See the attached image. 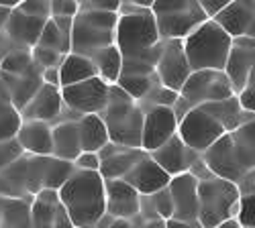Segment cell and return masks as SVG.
Returning a JSON list of instances; mask_svg holds the SVG:
<instances>
[{"instance_id":"cell-17","label":"cell","mask_w":255,"mask_h":228,"mask_svg":"<svg viewBox=\"0 0 255 228\" xmlns=\"http://www.w3.org/2000/svg\"><path fill=\"white\" fill-rule=\"evenodd\" d=\"M29 228H74L57 192L41 190L29 206Z\"/></svg>"},{"instance_id":"cell-21","label":"cell","mask_w":255,"mask_h":228,"mask_svg":"<svg viewBox=\"0 0 255 228\" xmlns=\"http://www.w3.org/2000/svg\"><path fill=\"white\" fill-rule=\"evenodd\" d=\"M61 112H63V102H61L59 88L43 84L18 114L23 120H39V122H47L53 127V124L59 122Z\"/></svg>"},{"instance_id":"cell-5","label":"cell","mask_w":255,"mask_h":228,"mask_svg":"<svg viewBox=\"0 0 255 228\" xmlns=\"http://www.w3.org/2000/svg\"><path fill=\"white\" fill-rule=\"evenodd\" d=\"M231 37L212 20L202 23L182 41V49L190 72H223L231 49Z\"/></svg>"},{"instance_id":"cell-9","label":"cell","mask_w":255,"mask_h":228,"mask_svg":"<svg viewBox=\"0 0 255 228\" xmlns=\"http://www.w3.org/2000/svg\"><path fill=\"white\" fill-rule=\"evenodd\" d=\"M231 96H235V92L223 72H192L178 92V100L174 102L172 110L180 122L188 110L210 104V102L227 100Z\"/></svg>"},{"instance_id":"cell-2","label":"cell","mask_w":255,"mask_h":228,"mask_svg":"<svg viewBox=\"0 0 255 228\" xmlns=\"http://www.w3.org/2000/svg\"><path fill=\"white\" fill-rule=\"evenodd\" d=\"M200 161L210 175L231 183L255 171V120L223 135L200 153Z\"/></svg>"},{"instance_id":"cell-1","label":"cell","mask_w":255,"mask_h":228,"mask_svg":"<svg viewBox=\"0 0 255 228\" xmlns=\"http://www.w3.org/2000/svg\"><path fill=\"white\" fill-rule=\"evenodd\" d=\"M149 6L151 2H145V0L121 2L115 31V47L123 57L121 76L155 77L153 68L161 39L157 35Z\"/></svg>"},{"instance_id":"cell-24","label":"cell","mask_w":255,"mask_h":228,"mask_svg":"<svg viewBox=\"0 0 255 228\" xmlns=\"http://www.w3.org/2000/svg\"><path fill=\"white\" fill-rule=\"evenodd\" d=\"M143 155H145V151H141V149H127V147H119V145L109 143L106 147H102L98 151V159H100L98 173L102 179H123L125 173L129 171Z\"/></svg>"},{"instance_id":"cell-4","label":"cell","mask_w":255,"mask_h":228,"mask_svg":"<svg viewBox=\"0 0 255 228\" xmlns=\"http://www.w3.org/2000/svg\"><path fill=\"white\" fill-rule=\"evenodd\" d=\"M143 114L145 112L137 102L115 84L109 92V104L98 116L102 118L113 145L127 149H141Z\"/></svg>"},{"instance_id":"cell-33","label":"cell","mask_w":255,"mask_h":228,"mask_svg":"<svg viewBox=\"0 0 255 228\" xmlns=\"http://www.w3.org/2000/svg\"><path fill=\"white\" fill-rule=\"evenodd\" d=\"M74 163L59 161L53 157H45V169H43V190L57 192L63 183L68 181V177L74 173Z\"/></svg>"},{"instance_id":"cell-27","label":"cell","mask_w":255,"mask_h":228,"mask_svg":"<svg viewBox=\"0 0 255 228\" xmlns=\"http://www.w3.org/2000/svg\"><path fill=\"white\" fill-rule=\"evenodd\" d=\"M82 153L78 120H61L51 127V157L59 161L74 163V159Z\"/></svg>"},{"instance_id":"cell-30","label":"cell","mask_w":255,"mask_h":228,"mask_svg":"<svg viewBox=\"0 0 255 228\" xmlns=\"http://www.w3.org/2000/svg\"><path fill=\"white\" fill-rule=\"evenodd\" d=\"M57 72H59V90L74 86V84H80V81L98 77L92 61L88 57L76 55V53H68L66 57H63Z\"/></svg>"},{"instance_id":"cell-45","label":"cell","mask_w":255,"mask_h":228,"mask_svg":"<svg viewBox=\"0 0 255 228\" xmlns=\"http://www.w3.org/2000/svg\"><path fill=\"white\" fill-rule=\"evenodd\" d=\"M82 8L100 10V12H119L121 2L119 0H90V2H80Z\"/></svg>"},{"instance_id":"cell-37","label":"cell","mask_w":255,"mask_h":228,"mask_svg":"<svg viewBox=\"0 0 255 228\" xmlns=\"http://www.w3.org/2000/svg\"><path fill=\"white\" fill-rule=\"evenodd\" d=\"M253 206H255V196H239L237 210H235V220L239 228H255V216H253Z\"/></svg>"},{"instance_id":"cell-51","label":"cell","mask_w":255,"mask_h":228,"mask_svg":"<svg viewBox=\"0 0 255 228\" xmlns=\"http://www.w3.org/2000/svg\"><path fill=\"white\" fill-rule=\"evenodd\" d=\"M165 228H200L198 222H180V220H165Z\"/></svg>"},{"instance_id":"cell-36","label":"cell","mask_w":255,"mask_h":228,"mask_svg":"<svg viewBox=\"0 0 255 228\" xmlns=\"http://www.w3.org/2000/svg\"><path fill=\"white\" fill-rule=\"evenodd\" d=\"M143 202H145V206H147V208H149L159 220L165 222V220L172 218L174 206H172V198H169L167 188L161 190V192H157V194H153V196H149V198H143Z\"/></svg>"},{"instance_id":"cell-12","label":"cell","mask_w":255,"mask_h":228,"mask_svg":"<svg viewBox=\"0 0 255 228\" xmlns=\"http://www.w3.org/2000/svg\"><path fill=\"white\" fill-rule=\"evenodd\" d=\"M109 92H111V86L104 84L100 77H92L59 90L63 108L76 116L102 114V110L109 104Z\"/></svg>"},{"instance_id":"cell-23","label":"cell","mask_w":255,"mask_h":228,"mask_svg":"<svg viewBox=\"0 0 255 228\" xmlns=\"http://www.w3.org/2000/svg\"><path fill=\"white\" fill-rule=\"evenodd\" d=\"M47 20H41V18H33V16H27L23 12H18L16 6L10 10L6 23L2 27V33L6 35V39L16 47V49H25V51H31L37 41H39V35L43 31V25Z\"/></svg>"},{"instance_id":"cell-6","label":"cell","mask_w":255,"mask_h":228,"mask_svg":"<svg viewBox=\"0 0 255 228\" xmlns=\"http://www.w3.org/2000/svg\"><path fill=\"white\" fill-rule=\"evenodd\" d=\"M198 224L200 228H217L233 220L239 202V192L235 183L219 179L215 175L198 177Z\"/></svg>"},{"instance_id":"cell-54","label":"cell","mask_w":255,"mask_h":228,"mask_svg":"<svg viewBox=\"0 0 255 228\" xmlns=\"http://www.w3.org/2000/svg\"><path fill=\"white\" fill-rule=\"evenodd\" d=\"M0 106H4V102H0Z\"/></svg>"},{"instance_id":"cell-28","label":"cell","mask_w":255,"mask_h":228,"mask_svg":"<svg viewBox=\"0 0 255 228\" xmlns=\"http://www.w3.org/2000/svg\"><path fill=\"white\" fill-rule=\"evenodd\" d=\"M72 20L74 18H68V16L49 18L43 25L37 45L66 57L72 51Z\"/></svg>"},{"instance_id":"cell-41","label":"cell","mask_w":255,"mask_h":228,"mask_svg":"<svg viewBox=\"0 0 255 228\" xmlns=\"http://www.w3.org/2000/svg\"><path fill=\"white\" fill-rule=\"evenodd\" d=\"M131 222H133V228H165L163 226V220H159L149 208H147L143 198H141V212Z\"/></svg>"},{"instance_id":"cell-15","label":"cell","mask_w":255,"mask_h":228,"mask_svg":"<svg viewBox=\"0 0 255 228\" xmlns=\"http://www.w3.org/2000/svg\"><path fill=\"white\" fill-rule=\"evenodd\" d=\"M178 131V118L169 106H153L143 114L141 129V151L151 153Z\"/></svg>"},{"instance_id":"cell-39","label":"cell","mask_w":255,"mask_h":228,"mask_svg":"<svg viewBox=\"0 0 255 228\" xmlns=\"http://www.w3.org/2000/svg\"><path fill=\"white\" fill-rule=\"evenodd\" d=\"M16 10L27 14V16H33V18H41V20L51 18L49 0H25V2L16 4Z\"/></svg>"},{"instance_id":"cell-38","label":"cell","mask_w":255,"mask_h":228,"mask_svg":"<svg viewBox=\"0 0 255 228\" xmlns=\"http://www.w3.org/2000/svg\"><path fill=\"white\" fill-rule=\"evenodd\" d=\"M31 59H33V64H35L39 70H51V68H59L63 55H59V53H55V51H51V49H45V47L35 45V47L31 49Z\"/></svg>"},{"instance_id":"cell-26","label":"cell","mask_w":255,"mask_h":228,"mask_svg":"<svg viewBox=\"0 0 255 228\" xmlns=\"http://www.w3.org/2000/svg\"><path fill=\"white\" fill-rule=\"evenodd\" d=\"M14 139L27 155L51 157V124L39 120H23Z\"/></svg>"},{"instance_id":"cell-7","label":"cell","mask_w":255,"mask_h":228,"mask_svg":"<svg viewBox=\"0 0 255 228\" xmlns=\"http://www.w3.org/2000/svg\"><path fill=\"white\" fill-rule=\"evenodd\" d=\"M119 12H100L82 8L72 20V51L76 55L90 57L96 51L115 45Z\"/></svg>"},{"instance_id":"cell-48","label":"cell","mask_w":255,"mask_h":228,"mask_svg":"<svg viewBox=\"0 0 255 228\" xmlns=\"http://www.w3.org/2000/svg\"><path fill=\"white\" fill-rule=\"evenodd\" d=\"M16 4H18L16 0H0V31H2L6 18H8V14H10V10H12Z\"/></svg>"},{"instance_id":"cell-29","label":"cell","mask_w":255,"mask_h":228,"mask_svg":"<svg viewBox=\"0 0 255 228\" xmlns=\"http://www.w3.org/2000/svg\"><path fill=\"white\" fill-rule=\"evenodd\" d=\"M78 135H80V147L82 153H98L102 147H106L109 141V133L98 114H86L80 116L78 120Z\"/></svg>"},{"instance_id":"cell-53","label":"cell","mask_w":255,"mask_h":228,"mask_svg":"<svg viewBox=\"0 0 255 228\" xmlns=\"http://www.w3.org/2000/svg\"><path fill=\"white\" fill-rule=\"evenodd\" d=\"M217 228H239V224H237L235 220H229V222H225V224H221V226H217Z\"/></svg>"},{"instance_id":"cell-13","label":"cell","mask_w":255,"mask_h":228,"mask_svg":"<svg viewBox=\"0 0 255 228\" xmlns=\"http://www.w3.org/2000/svg\"><path fill=\"white\" fill-rule=\"evenodd\" d=\"M153 72H155L157 84L161 88L174 92V94H178L182 90L184 81L192 74L188 68L184 49H182V41H161Z\"/></svg>"},{"instance_id":"cell-20","label":"cell","mask_w":255,"mask_h":228,"mask_svg":"<svg viewBox=\"0 0 255 228\" xmlns=\"http://www.w3.org/2000/svg\"><path fill=\"white\" fill-rule=\"evenodd\" d=\"M169 177L159 165L149 157V155H143L133 167L125 173L123 181L127 185H131V188L141 196V198H149L161 190L167 188L169 183Z\"/></svg>"},{"instance_id":"cell-34","label":"cell","mask_w":255,"mask_h":228,"mask_svg":"<svg viewBox=\"0 0 255 228\" xmlns=\"http://www.w3.org/2000/svg\"><path fill=\"white\" fill-rule=\"evenodd\" d=\"M33 64L31 59V51H25V49H12L8 51V55L2 59L0 64V74H10V76H20L25 74Z\"/></svg>"},{"instance_id":"cell-19","label":"cell","mask_w":255,"mask_h":228,"mask_svg":"<svg viewBox=\"0 0 255 228\" xmlns=\"http://www.w3.org/2000/svg\"><path fill=\"white\" fill-rule=\"evenodd\" d=\"M104 210L113 220H133L141 212V196L123 179H104Z\"/></svg>"},{"instance_id":"cell-50","label":"cell","mask_w":255,"mask_h":228,"mask_svg":"<svg viewBox=\"0 0 255 228\" xmlns=\"http://www.w3.org/2000/svg\"><path fill=\"white\" fill-rule=\"evenodd\" d=\"M12 49H14V45L6 39V35L0 31V64H2V59H4V57L8 55V51H12Z\"/></svg>"},{"instance_id":"cell-31","label":"cell","mask_w":255,"mask_h":228,"mask_svg":"<svg viewBox=\"0 0 255 228\" xmlns=\"http://www.w3.org/2000/svg\"><path fill=\"white\" fill-rule=\"evenodd\" d=\"M88 59L92 61V66L96 70V76L104 81V84H109V86L117 84L119 76H121V70H123V57H121V53H119V49L115 45L96 51Z\"/></svg>"},{"instance_id":"cell-46","label":"cell","mask_w":255,"mask_h":228,"mask_svg":"<svg viewBox=\"0 0 255 228\" xmlns=\"http://www.w3.org/2000/svg\"><path fill=\"white\" fill-rule=\"evenodd\" d=\"M200 10L204 12V16L208 18V20H212L215 18L227 4H229V0H200Z\"/></svg>"},{"instance_id":"cell-32","label":"cell","mask_w":255,"mask_h":228,"mask_svg":"<svg viewBox=\"0 0 255 228\" xmlns=\"http://www.w3.org/2000/svg\"><path fill=\"white\" fill-rule=\"evenodd\" d=\"M33 200V198H31ZM29 198H0V228H29Z\"/></svg>"},{"instance_id":"cell-8","label":"cell","mask_w":255,"mask_h":228,"mask_svg":"<svg viewBox=\"0 0 255 228\" xmlns=\"http://www.w3.org/2000/svg\"><path fill=\"white\" fill-rule=\"evenodd\" d=\"M149 12L161 41H184L208 20L194 0H155Z\"/></svg>"},{"instance_id":"cell-22","label":"cell","mask_w":255,"mask_h":228,"mask_svg":"<svg viewBox=\"0 0 255 228\" xmlns=\"http://www.w3.org/2000/svg\"><path fill=\"white\" fill-rule=\"evenodd\" d=\"M147 155H149L169 177L190 171V167H192V165L196 163V159L200 157V155L192 153L190 149H186L178 135H174L169 141H165L161 147H157L155 151L147 153Z\"/></svg>"},{"instance_id":"cell-11","label":"cell","mask_w":255,"mask_h":228,"mask_svg":"<svg viewBox=\"0 0 255 228\" xmlns=\"http://www.w3.org/2000/svg\"><path fill=\"white\" fill-rule=\"evenodd\" d=\"M176 135L180 137L186 149L200 155L212 143H217L223 135H227V131L215 116L208 114L202 106H196L180 118Z\"/></svg>"},{"instance_id":"cell-35","label":"cell","mask_w":255,"mask_h":228,"mask_svg":"<svg viewBox=\"0 0 255 228\" xmlns=\"http://www.w3.org/2000/svg\"><path fill=\"white\" fill-rule=\"evenodd\" d=\"M20 124H23V118L10 104L0 106V143L14 139Z\"/></svg>"},{"instance_id":"cell-3","label":"cell","mask_w":255,"mask_h":228,"mask_svg":"<svg viewBox=\"0 0 255 228\" xmlns=\"http://www.w3.org/2000/svg\"><path fill=\"white\" fill-rule=\"evenodd\" d=\"M74 228H96L104 218V179L98 171H74L57 190Z\"/></svg>"},{"instance_id":"cell-52","label":"cell","mask_w":255,"mask_h":228,"mask_svg":"<svg viewBox=\"0 0 255 228\" xmlns=\"http://www.w3.org/2000/svg\"><path fill=\"white\" fill-rule=\"evenodd\" d=\"M106 228H133V222L131 220H113Z\"/></svg>"},{"instance_id":"cell-44","label":"cell","mask_w":255,"mask_h":228,"mask_svg":"<svg viewBox=\"0 0 255 228\" xmlns=\"http://www.w3.org/2000/svg\"><path fill=\"white\" fill-rule=\"evenodd\" d=\"M98 167H100L98 153H80L74 159V169L78 171H98Z\"/></svg>"},{"instance_id":"cell-25","label":"cell","mask_w":255,"mask_h":228,"mask_svg":"<svg viewBox=\"0 0 255 228\" xmlns=\"http://www.w3.org/2000/svg\"><path fill=\"white\" fill-rule=\"evenodd\" d=\"M41 72L35 64H31V68L20 74V76H10V74H0V81L8 88V94H10V106L20 112L27 104L29 100L39 92V88L43 86L41 81Z\"/></svg>"},{"instance_id":"cell-14","label":"cell","mask_w":255,"mask_h":228,"mask_svg":"<svg viewBox=\"0 0 255 228\" xmlns=\"http://www.w3.org/2000/svg\"><path fill=\"white\" fill-rule=\"evenodd\" d=\"M223 74L227 76L229 84L235 96L245 88L247 79L255 76V39H233L231 49L225 61Z\"/></svg>"},{"instance_id":"cell-43","label":"cell","mask_w":255,"mask_h":228,"mask_svg":"<svg viewBox=\"0 0 255 228\" xmlns=\"http://www.w3.org/2000/svg\"><path fill=\"white\" fill-rule=\"evenodd\" d=\"M239 106L245 110V112H255V76H251L247 79L245 88L235 96Z\"/></svg>"},{"instance_id":"cell-10","label":"cell","mask_w":255,"mask_h":228,"mask_svg":"<svg viewBox=\"0 0 255 228\" xmlns=\"http://www.w3.org/2000/svg\"><path fill=\"white\" fill-rule=\"evenodd\" d=\"M45 157L23 155L0 171V198H33L43 190Z\"/></svg>"},{"instance_id":"cell-47","label":"cell","mask_w":255,"mask_h":228,"mask_svg":"<svg viewBox=\"0 0 255 228\" xmlns=\"http://www.w3.org/2000/svg\"><path fill=\"white\" fill-rule=\"evenodd\" d=\"M235 188H237L239 196H255V171H251L245 177H241L235 183Z\"/></svg>"},{"instance_id":"cell-16","label":"cell","mask_w":255,"mask_h":228,"mask_svg":"<svg viewBox=\"0 0 255 228\" xmlns=\"http://www.w3.org/2000/svg\"><path fill=\"white\" fill-rule=\"evenodd\" d=\"M231 39H255V2L253 0H229V4L212 18Z\"/></svg>"},{"instance_id":"cell-49","label":"cell","mask_w":255,"mask_h":228,"mask_svg":"<svg viewBox=\"0 0 255 228\" xmlns=\"http://www.w3.org/2000/svg\"><path fill=\"white\" fill-rule=\"evenodd\" d=\"M41 81H43V84H47V86L59 88V72H57V68H51V70H43V72H41Z\"/></svg>"},{"instance_id":"cell-40","label":"cell","mask_w":255,"mask_h":228,"mask_svg":"<svg viewBox=\"0 0 255 228\" xmlns=\"http://www.w3.org/2000/svg\"><path fill=\"white\" fill-rule=\"evenodd\" d=\"M23 155H25V151L20 149L16 139L2 141L0 143V171H2L4 167H8L10 163H14L18 157H23Z\"/></svg>"},{"instance_id":"cell-42","label":"cell","mask_w":255,"mask_h":228,"mask_svg":"<svg viewBox=\"0 0 255 228\" xmlns=\"http://www.w3.org/2000/svg\"><path fill=\"white\" fill-rule=\"evenodd\" d=\"M49 8H51V18L57 16L74 18L80 10V2L78 0H53V2H49Z\"/></svg>"},{"instance_id":"cell-18","label":"cell","mask_w":255,"mask_h":228,"mask_svg":"<svg viewBox=\"0 0 255 228\" xmlns=\"http://www.w3.org/2000/svg\"><path fill=\"white\" fill-rule=\"evenodd\" d=\"M198 179L186 171L180 175H174L167 183V192L172 198L174 212L169 220L180 222H198V196H196Z\"/></svg>"}]
</instances>
